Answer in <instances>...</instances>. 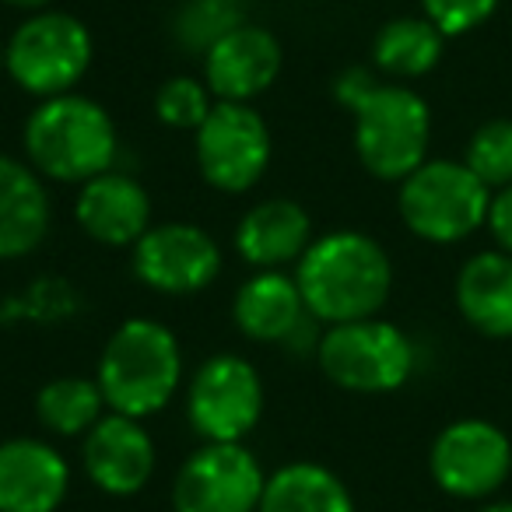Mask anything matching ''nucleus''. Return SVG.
I'll list each match as a JSON object with an SVG mask.
<instances>
[{
  "instance_id": "f257e3e1",
  "label": "nucleus",
  "mask_w": 512,
  "mask_h": 512,
  "mask_svg": "<svg viewBox=\"0 0 512 512\" xmlns=\"http://www.w3.org/2000/svg\"><path fill=\"white\" fill-rule=\"evenodd\" d=\"M306 309L323 323H351L379 316L393 288V264L372 235L355 228L316 235L295 264Z\"/></svg>"
},
{
  "instance_id": "f03ea898",
  "label": "nucleus",
  "mask_w": 512,
  "mask_h": 512,
  "mask_svg": "<svg viewBox=\"0 0 512 512\" xmlns=\"http://www.w3.org/2000/svg\"><path fill=\"white\" fill-rule=\"evenodd\" d=\"M22 137L29 165L53 183H88L113 169L120 151L113 116L78 92L39 102Z\"/></svg>"
},
{
  "instance_id": "7ed1b4c3",
  "label": "nucleus",
  "mask_w": 512,
  "mask_h": 512,
  "mask_svg": "<svg viewBox=\"0 0 512 512\" xmlns=\"http://www.w3.org/2000/svg\"><path fill=\"white\" fill-rule=\"evenodd\" d=\"M106 407L127 418L158 414L183 383V348L158 320H127L113 330L95 369Z\"/></svg>"
},
{
  "instance_id": "20e7f679",
  "label": "nucleus",
  "mask_w": 512,
  "mask_h": 512,
  "mask_svg": "<svg viewBox=\"0 0 512 512\" xmlns=\"http://www.w3.org/2000/svg\"><path fill=\"white\" fill-rule=\"evenodd\" d=\"M95 60L92 32L67 11H32L4 43V71L39 102L81 85Z\"/></svg>"
},
{
  "instance_id": "39448f33",
  "label": "nucleus",
  "mask_w": 512,
  "mask_h": 512,
  "mask_svg": "<svg viewBox=\"0 0 512 512\" xmlns=\"http://www.w3.org/2000/svg\"><path fill=\"white\" fill-rule=\"evenodd\" d=\"M351 116H355L358 162L376 179L404 183L418 165L428 162L432 113L418 92L379 81Z\"/></svg>"
},
{
  "instance_id": "423d86ee",
  "label": "nucleus",
  "mask_w": 512,
  "mask_h": 512,
  "mask_svg": "<svg viewBox=\"0 0 512 512\" xmlns=\"http://www.w3.org/2000/svg\"><path fill=\"white\" fill-rule=\"evenodd\" d=\"M400 218L425 242H460L488 221L491 190L463 162L432 158L400 183Z\"/></svg>"
},
{
  "instance_id": "0eeeda50",
  "label": "nucleus",
  "mask_w": 512,
  "mask_h": 512,
  "mask_svg": "<svg viewBox=\"0 0 512 512\" xmlns=\"http://www.w3.org/2000/svg\"><path fill=\"white\" fill-rule=\"evenodd\" d=\"M323 376L348 393H393L414 372V344L393 323L369 320L334 323L316 348Z\"/></svg>"
},
{
  "instance_id": "6e6552de",
  "label": "nucleus",
  "mask_w": 512,
  "mask_h": 512,
  "mask_svg": "<svg viewBox=\"0 0 512 512\" xmlns=\"http://www.w3.org/2000/svg\"><path fill=\"white\" fill-rule=\"evenodd\" d=\"M193 155L207 186L221 193H246L271 165V127L253 102H214L207 120L193 130Z\"/></svg>"
},
{
  "instance_id": "1a4fd4ad",
  "label": "nucleus",
  "mask_w": 512,
  "mask_h": 512,
  "mask_svg": "<svg viewBox=\"0 0 512 512\" xmlns=\"http://www.w3.org/2000/svg\"><path fill=\"white\" fill-rule=\"evenodd\" d=\"M186 418L204 442H242L264 418V379L242 355H211L186 386Z\"/></svg>"
},
{
  "instance_id": "9d476101",
  "label": "nucleus",
  "mask_w": 512,
  "mask_h": 512,
  "mask_svg": "<svg viewBox=\"0 0 512 512\" xmlns=\"http://www.w3.org/2000/svg\"><path fill=\"white\" fill-rule=\"evenodd\" d=\"M267 474L242 442H204L172 481L176 512H256Z\"/></svg>"
},
{
  "instance_id": "9b49d317",
  "label": "nucleus",
  "mask_w": 512,
  "mask_h": 512,
  "mask_svg": "<svg viewBox=\"0 0 512 512\" xmlns=\"http://www.w3.org/2000/svg\"><path fill=\"white\" fill-rule=\"evenodd\" d=\"M428 470L446 495L477 502L505 484L512 470V442L491 421L460 418L435 435Z\"/></svg>"
},
{
  "instance_id": "f8f14e48",
  "label": "nucleus",
  "mask_w": 512,
  "mask_h": 512,
  "mask_svg": "<svg viewBox=\"0 0 512 512\" xmlns=\"http://www.w3.org/2000/svg\"><path fill=\"white\" fill-rule=\"evenodd\" d=\"M221 246L207 228L190 221L151 225L134 242V274L158 295H197L221 274Z\"/></svg>"
},
{
  "instance_id": "ddd939ff",
  "label": "nucleus",
  "mask_w": 512,
  "mask_h": 512,
  "mask_svg": "<svg viewBox=\"0 0 512 512\" xmlns=\"http://www.w3.org/2000/svg\"><path fill=\"white\" fill-rule=\"evenodd\" d=\"M81 467L102 495L130 498L155 477V439L137 418L109 411L81 442Z\"/></svg>"
},
{
  "instance_id": "4468645a",
  "label": "nucleus",
  "mask_w": 512,
  "mask_h": 512,
  "mask_svg": "<svg viewBox=\"0 0 512 512\" xmlns=\"http://www.w3.org/2000/svg\"><path fill=\"white\" fill-rule=\"evenodd\" d=\"M285 50L264 25L242 22L204 53V85L218 102H253L278 81Z\"/></svg>"
},
{
  "instance_id": "2eb2a0df",
  "label": "nucleus",
  "mask_w": 512,
  "mask_h": 512,
  "mask_svg": "<svg viewBox=\"0 0 512 512\" xmlns=\"http://www.w3.org/2000/svg\"><path fill=\"white\" fill-rule=\"evenodd\" d=\"M71 491V463L32 435L0 442V512H57Z\"/></svg>"
},
{
  "instance_id": "dca6fc26",
  "label": "nucleus",
  "mask_w": 512,
  "mask_h": 512,
  "mask_svg": "<svg viewBox=\"0 0 512 512\" xmlns=\"http://www.w3.org/2000/svg\"><path fill=\"white\" fill-rule=\"evenodd\" d=\"M74 218L88 239L113 249H134V242L151 228V197L134 176L109 169L81 183Z\"/></svg>"
},
{
  "instance_id": "f3484780",
  "label": "nucleus",
  "mask_w": 512,
  "mask_h": 512,
  "mask_svg": "<svg viewBox=\"0 0 512 512\" xmlns=\"http://www.w3.org/2000/svg\"><path fill=\"white\" fill-rule=\"evenodd\" d=\"M313 218L299 200H260L235 225V253L256 271H281L299 264L313 242Z\"/></svg>"
},
{
  "instance_id": "a211bd4d",
  "label": "nucleus",
  "mask_w": 512,
  "mask_h": 512,
  "mask_svg": "<svg viewBox=\"0 0 512 512\" xmlns=\"http://www.w3.org/2000/svg\"><path fill=\"white\" fill-rule=\"evenodd\" d=\"M50 221L46 179L29 162L0 155V260H18L43 246Z\"/></svg>"
},
{
  "instance_id": "6ab92c4d",
  "label": "nucleus",
  "mask_w": 512,
  "mask_h": 512,
  "mask_svg": "<svg viewBox=\"0 0 512 512\" xmlns=\"http://www.w3.org/2000/svg\"><path fill=\"white\" fill-rule=\"evenodd\" d=\"M232 316L242 337L256 344H285L309 316L299 281L285 271H256L239 285Z\"/></svg>"
},
{
  "instance_id": "aec40b11",
  "label": "nucleus",
  "mask_w": 512,
  "mask_h": 512,
  "mask_svg": "<svg viewBox=\"0 0 512 512\" xmlns=\"http://www.w3.org/2000/svg\"><path fill=\"white\" fill-rule=\"evenodd\" d=\"M456 306L484 337H512V256L502 249L470 256L456 274Z\"/></svg>"
},
{
  "instance_id": "412c9836",
  "label": "nucleus",
  "mask_w": 512,
  "mask_h": 512,
  "mask_svg": "<svg viewBox=\"0 0 512 512\" xmlns=\"http://www.w3.org/2000/svg\"><path fill=\"white\" fill-rule=\"evenodd\" d=\"M256 512H355V498L330 467L295 460L267 474Z\"/></svg>"
},
{
  "instance_id": "4be33fe9",
  "label": "nucleus",
  "mask_w": 512,
  "mask_h": 512,
  "mask_svg": "<svg viewBox=\"0 0 512 512\" xmlns=\"http://www.w3.org/2000/svg\"><path fill=\"white\" fill-rule=\"evenodd\" d=\"M442 46H446V36L425 15L393 18L376 32L372 60H376V71L390 74V78H425L442 60Z\"/></svg>"
},
{
  "instance_id": "5701e85b",
  "label": "nucleus",
  "mask_w": 512,
  "mask_h": 512,
  "mask_svg": "<svg viewBox=\"0 0 512 512\" xmlns=\"http://www.w3.org/2000/svg\"><path fill=\"white\" fill-rule=\"evenodd\" d=\"M106 397H102L95 379L81 376H60L39 390L36 397V418L46 432L53 435H81L85 439L102 418H106Z\"/></svg>"
},
{
  "instance_id": "b1692460",
  "label": "nucleus",
  "mask_w": 512,
  "mask_h": 512,
  "mask_svg": "<svg viewBox=\"0 0 512 512\" xmlns=\"http://www.w3.org/2000/svg\"><path fill=\"white\" fill-rule=\"evenodd\" d=\"M242 25L239 0H186L176 15V39L183 50L207 53L221 36Z\"/></svg>"
},
{
  "instance_id": "393cba45",
  "label": "nucleus",
  "mask_w": 512,
  "mask_h": 512,
  "mask_svg": "<svg viewBox=\"0 0 512 512\" xmlns=\"http://www.w3.org/2000/svg\"><path fill=\"white\" fill-rule=\"evenodd\" d=\"M463 165L481 179L488 190L512 186V120H488L474 130Z\"/></svg>"
},
{
  "instance_id": "a878e982",
  "label": "nucleus",
  "mask_w": 512,
  "mask_h": 512,
  "mask_svg": "<svg viewBox=\"0 0 512 512\" xmlns=\"http://www.w3.org/2000/svg\"><path fill=\"white\" fill-rule=\"evenodd\" d=\"M214 95L204 85V78L176 74L155 92V116L172 130H197L214 109Z\"/></svg>"
},
{
  "instance_id": "bb28decb",
  "label": "nucleus",
  "mask_w": 512,
  "mask_h": 512,
  "mask_svg": "<svg viewBox=\"0 0 512 512\" xmlns=\"http://www.w3.org/2000/svg\"><path fill=\"white\" fill-rule=\"evenodd\" d=\"M495 8H498V0H421L425 18L446 39L474 32L477 25H484L495 15Z\"/></svg>"
},
{
  "instance_id": "cd10ccee",
  "label": "nucleus",
  "mask_w": 512,
  "mask_h": 512,
  "mask_svg": "<svg viewBox=\"0 0 512 512\" xmlns=\"http://www.w3.org/2000/svg\"><path fill=\"white\" fill-rule=\"evenodd\" d=\"M376 85H379V78L369 71V67H344V71L334 78V95L348 113H355V109L369 99V92Z\"/></svg>"
},
{
  "instance_id": "c85d7f7f",
  "label": "nucleus",
  "mask_w": 512,
  "mask_h": 512,
  "mask_svg": "<svg viewBox=\"0 0 512 512\" xmlns=\"http://www.w3.org/2000/svg\"><path fill=\"white\" fill-rule=\"evenodd\" d=\"M484 225L491 228L498 249L512 256V186H505V190H495V197H491V207H488V221H484Z\"/></svg>"
},
{
  "instance_id": "c756f323",
  "label": "nucleus",
  "mask_w": 512,
  "mask_h": 512,
  "mask_svg": "<svg viewBox=\"0 0 512 512\" xmlns=\"http://www.w3.org/2000/svg\"><path fill=\"white\" fill-rule=\"evenodd\" d=\"M0 4H8V8H18V11H43V8H50L53 0H0Z\"/></svg>"
},
{
  "instance_id": "7c9ffc66",
  "label": "nucleus",
  "mask_w": 512,
  "mask_h": 512,
  "mask_svg": "<svg viewBox=\"0 0 512 512\" xmlns=\"http://www.w3.org/2000/svg\"><path fill=\"white\" fill-rule=\"evenodd\" d=\"M477 512H512V502H491V505H484V509H477Z\"/></svg>"
},
{
  "instance_id": "2f4dec72",
  "label": "nucleus",
  "mask_w": 512,
  "mask_h": 512,
  "mask_svg": "<svg viewBox=\"0 0 512 512\" xmlns=\"http://www.w3.org/2000/svg\"><path fill=\"white\" fill-rule=\"evenodd\" d=\"M0 64H4V43H0Z\"/></svg>"
}]
</instances>
